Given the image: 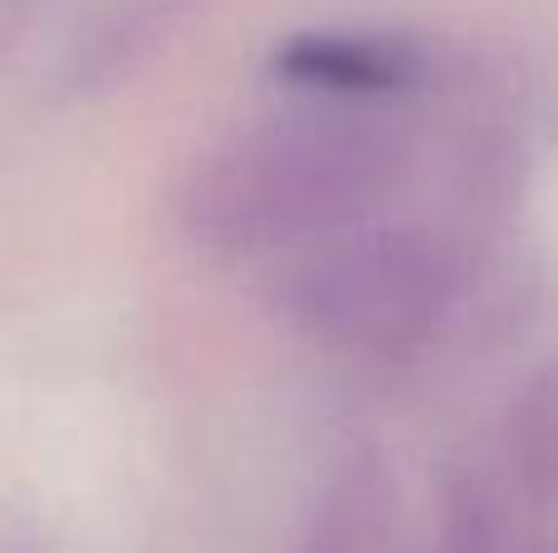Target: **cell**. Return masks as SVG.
<instances>
[{
	"label": "cell",
	"mask_w": 558,
	"mask_h": 553,
	"mask_svg": "<svg viewBox=\"0 0 558 553\" xmlns=\"http://www.w3.org/2000/svg\"><path fill=\"white\" fill-rule=\"evenodd\" d=\"M367 103L265 118L202 152L177 192L186 241L226 260L304 250L367 221L402 182L407 137Z\"/></svg>",
	"instance_id": "1"
},
{
	"label": "cell",
	"mask_w": 558,
	"mask_h": 553,
	"mask_svg": "<svg viewBox=\"0 0 558 553\" xmlns=\"http://www.w3.org/2000/svg\"><path fill=\"white\" fill-rule=\"evenodd\" d=\"M461 290V260L426 225H348L279 274L275 314L348 362H402L432 343Z\"/></svg>",
	"instance_id": "2"
},
{
	"label": "cell",
	"mask_w": 558,
	"mask_h": 553,
	"mask_svg": "<svg viewBox=\"0 0 558 553\" xmlns=\"http://www.w3.org/2000/svg\"><path fill=\"white\" fill-rule=\"evenodd\" d=\"M426 49L387 29H304L275 45L270 74L324 103H377L426 84Z\"/></svg>",
	"instance_id": "3"
},
{
	"label": "cell",
	"mask_w": 558,
	"mask_h": 553,
	"mask_svg": "<svg viewBox=\"0 0 558 553\" xmlns=\"http://www.w3.org/2000/svg\"><path fill=\"white\" fill-rule=\"evenodd\" d=\"M402 490L377 451H353L328 470L294 553H392Z\"/></svg>",
	"instance_id": "4"
},
{
	"label": "cell",
	"mask_w": 558,
	"mask_h": 553,
	"mask_svg": "<svg viewBox=\"0 0 558 553\" xmlns=\"http://www.w3.org/2000/svg\"><path fill=\"white\" fill-rule=\"evenodd\" d=\"M505 470L534 509H558V358L539 362L505 411Z\"/></svg>",
	"instance_id": "5"
},
{
	"label": "cell",
	"mask_w": 558,
	"mask_h": 553,
	"mask_svg": "<svg viewBox=\"0 0 558 553\" xmlns=\"http://www.w3.org/2000/svg\"><path fill=\"white\" fill-rule=\"evenodd\" d=\"M514 539L520 529H514L500 486L485 470H451L436 500V529L426 553H514Z\"/></svg>",
	"instance_id": "6"
},
{
	"label": "cell",
	"mask_w": 558,
	"mask_h": 553,
	"mask_svg": "<svg viewBox=\"0 0 558 553\" xmlns=\"http://www.w3.org/2000/svg\"><path fill=\"white\" fill-rule=\"evenodd\" d=\"M514 553H558V534H549V529H520Z\"/></svg>",
	"instance_id": "7"
}]
</instances>
